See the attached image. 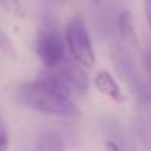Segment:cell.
<instances>
[{
	"mask_svg": "<svg viewBox=\"0 0 151 151\" xmlns=\"http://www.w3.org/2000/svg\"><path fill=\"white\" fill-rule=\"evenodd\" d=\"M144 11H145V18H147L148 27L151 30V0H144Z\"/></svg>",
	"mask_w": 151,
	"mask_h": 151,
	"instance_id": "cell-12",
	"label": "cell"
},
{
	"mask_svg": "<svg viewBox=\"0 0 151 151\" xmlns=\"http://www.w3.org/2000/svg\"><path fill=\"white\" fill-rule=\"evenodd\" d=\"M104 151H122V147H120L116 141L107 139V141L104 142Z\"/></svg>",
	"mask_w": 151,
	"mask_h": 151,
	"instance_id": "cell-11",
	"label": "cell"
},
{
	"mask_svg": "<svg viewBox=\"0 0 151 151\" xmlns=\"http://www.w3.org/2000/svg\"><path fill=\"white\" fill-rule=\"evenodd\" d=\"M11 147V139H9V132L6 126L2 123L0 124V151H9Z\"/></svg>",
	"mask_w": 151,
	"mask_h": 151,
	"instance_id": "cell-10",
	"label": "cell"
},
{
	"mask_svg": "<svg viewBox=\"0 0 151 151\" xmlns=\"http://www.w3.org/2000/svg\"><path fill=\"white\" fill-rule=\"evenodd\" d=\"M34 151H65V147L56 133H43L39 138Z\"/></svg>",
	"mask_w": 151,
	"mask_h": 151,
	"instance_id": "cell-7",
	"label": "cell"
},
{
	"mask_svg": "<svg viewBox=\"0 0 151 151\" xmlns=\"http://www.w3.org/2000/svg\"><path fill=\"white\" fill-rule=\"evenodd\" d=\"M67 50L74 62H77L86 70H91L96 64V56L92 45V39L82 18L74 17L67 22L64 33Z\"/></svg>",
	"mask_w": 151,
	"mask_h": 151,
	"instance_id": "cell-2",
	"label": "cell"
},
{
	"mask_svg": "<svg viewBox=\"0 0 151 151\" xmlns=\"http://www.w3.org/2000/svg\"><path fill=\"white\" fill-rule=\"evenodd\" d=\"M117 31L122 40L130 46H136L139 39L135 27V17L129 9H124L117 17Z\"/></svg>",
	"mask_w": 151,
	"mask_h": 151,
	"instance_id": "cell-6",
	"label": "cell"
},
{
	"mask_svg": "<svg viewBox=\"0 0 151 151\" xmlns=\"http://www.w3.org/2000/svg\"><path fill=\"white\" fill-rule=\"evenodd\" d=\"M150 64H151V58H150Z\"/></svg>",
	"mask_w": 151,
	"mask_h": 151,
	"instance_id": "cell-14",
	"label": "cell"
},
{
	"mask_svg": "<svg viewBox=\"0 0 151 151\" xmlns=\"http://www.w3.org/2000/svg\"><path fill=\"white\" fill-rule=\"evenodd\" d=\"M56 70L73 89H77L80 92H86L89 89V76L86 73V68L74 62L73 59L64 61Z\"/></svg>",
	"mask_w": 151,
	"mask_h": 151,
	"instance_id": "cell-5",
	"label": "cell"
},
{
	"mask_svg": "<svg viewBox=\"0 0 151 151\" xmlns=\"http://www.w3.org/2000/svg\"><path fill=\"white\" fill-rule=\"evenodd\" d=\"M0 47H2V52L5 53V56H8V58H11V59H17L15 46H14L12 40H11L5 33L0 34Z\"/></svg>",
	"mask_w": 151,
	"mask_h": 151,
	"instance_id": "cell-9",
	"label": "cell"
},
{
	"mask_svg": "<svg viewBox=\"0 0 151 151\" xmlns=\"http://www.w3.org/2000/svg\"><path fill=\"white\" fill-rule=\"evenodd\" d=\"M71 91L58 70H46L37 79L19 86L18 99L22 105L46 116L80 119L82 111L73 101Z\"/></svg>",
	"mask_w": 151,
	"mask_h": 151,
	"instance_id": "cell-1",
	"label": "cell"
},
{
	"mask_svg": "<svg viewBox=\"0 0 151 151\" xmlns=\"http://www.w3.org/2000/svg\"><path fill=\"white\" fill-rule=\"evenodd\" d=\"M93 86L101 95L110 98L111 101H114L117 104H122L126 99L120 85L117 83L114 76L108 70H99L93 76Z\"/></svg>",
	"mask_w": 151,
	"mask_h": 151,
	"instance_id": "cell-4",
	"label": "cell"
},
{
	"mask_svg": "<svg viewBox=\"0 0 151 151\" xmlns=\"http://www.w3.org/2000/svg\"><path fill=\"white\" fill-rule=\"evenodd\" d=\"M0 8L11 15L24 17V8L21 0H0Z\"/></svg>",
	"mask_w": 151,
	"mask_h": 151,
	"instance_id": "cell-8",
	"label": "cell"
},
{
	"mask_svg": "<svg viewBox=\"0 0 151 151\" xmlns=\"http://www.w3.org/2000/svg\"><path fill=\"white\" fill-rule=\"evenodd\" d=\"M0 124H2V122H0Z\"/></svg>",
	"mask_w": 151,
	"mask_h": 151,
	"instance_id": "cell-15",
	"label": "cell"
},
{
	"mask_svg": "<svg viewBox=\"0 0 151 151\" xmlns=\"http://www.w3.org/2000/svg\"><path fill=\"white\" fill-rule=\"evenodd\" d=\"M91 2L95 5V6H101V3H102V0H91Z\"/></svg>",
	"mask_w": 151,
	"mask_h": 151,
	"instance_id": "cell-13",
	"label": "cell"
},
{
	"mask_svg": "<svg viewBox=\"0 0 151 151\" xmlns=\"http://www.w3.org/2000/svg\"><path fill=\"white\" fill-rule=\"evenodd\" d=\"M65 39L56 30H42L36 39V53L46 70H56L65 61Z\"/></svg>",
	"mask_w": 151,
	"mask_h": 151,
	"instance_id": "cell-3",
	"label": "cell"
}]
</instances>
